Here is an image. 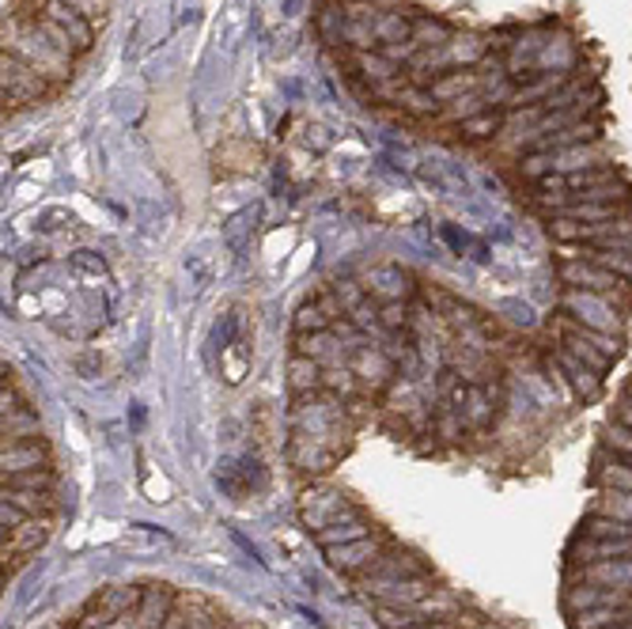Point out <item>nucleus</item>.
Returning <instances> with one entry per match:
<instances>
[{
  "instance_id": "5701e85b",
  "label": "nucleus",
  "mask_w": 632,
  "mask_h": 629,
  "mask_svg": "<svg viewBox=\"0 0 632 629\" xmlns=\"http://www.w3.org/2000/svg\"><path fill=\"white\" fill-rule=\"evenodd\" d=\"M4 490H34V493H50V490H53V471H50V466H39V471L4 474Z\"/></svg>"
},
{
  "instance_id": "7c9ffc66",
  "label": "nucleus",
  "mask_w": 632,
  "mask_h": 629,
  "mask_svg": "<svg viewBox=\"0 0 632 629\" xmlns=\"http://www.w3.org/2000/svg\"><path fill=\"white\" fill-rule=\"evenodd\" d=\"M186 629H224L209 610H186Z\"/></svg>"
},
{
  "instance_id": "f03ea898",
  "label": "nucleus",
  "mask_w": 632,
  "mask_h": 629,
  "mask_svg": "<svg viewBox=\"0 0 632 629\" xmlns=\"http://www.w3.org/2000/svg\"><path fill=\"white\" fill-rule=\"evenodd\" d=\"M356 504L348 501L342 490H329V485H315L299 497V520L307 523L310 534L334 528V523H345V520H356Z\"/></svg>"
},
{
  "instance_id": "1a4fd4ad",
  "label": "nucleus",
  "mask_w": 632,
  "mask_h": 629,
  "mask_svg": "<svg viewBox=\"0 0 632 629\" xmlns=\"http://www.w3.org/2000/svg\"><path fill=\"white\" fill-rule=\"evenodd\" d=\"M171 607H175L171 584H148L140 591V603L134 610L137 629H164V622L171 618Z\"/></svg>"
},
{
  "instance_id": "473e14b6",
  "label": "nucleus",
  "mask_w": 632,
  "mask_h": 629,
  "mask_svg": "<svg viewBox=\"0 0 632 629\" xmlns=\"http://www.w3.org/2000/svg\"><path fill=\"white\" fill-rule=\"evenodd\" d=\"M610 629H632V622H621V626H610Z\"/></svg>"
},
{
  "instance_id": "423d86ee",
  "label": "nucleus",
  "mask_w": 632,
  "mask_h": 629,
  "mask_svg": "<svg viewBox=\"0 0 632 629\" xmlns=\"http://www.w3.org/2000/svg\"><path fill=\"white\" fill-rule=\"evenodd\" d=\"M367 596H375V603H391V607H421L424 599L432 596V577H417V580H367Z\"/></svg>"
},
{
  "instance_id": "0eeeda50",
  "label": "nucleus",
  "mask_w": 632,
  "mask_h": 629,
  "mask_svg": "<svg viewBox=\"0 0 632 629\" xmlns=\"http://www.w3.org/2000/svg\"><path fill=\"white\" fill-rule=\"evenodd\" d=\"M569 584H599V588H625V591H632V558L594 561V566H572Z\"/></svg>"
},
{
  "instance_id": "412c9836",
  "label": "nucleus",
  "mask_w": 632,
  "mask_h": 629,
  "mask_svg": "<svg viewBox=\"0 0 632 629\" xmlns=\"http://www.w3.org/2000/svg\"><path fill=\"white\" fill-rule=\"evenodd\" d=\"M375 622L383 629H413L424 622L417 607H391V603H375Z\"/></svg>"
},
{
  "instance_id": "9d476101",
  "label": "nucleus",
  "mask_w": 632,
  "mask_h": 629,
  "mask_svg": "<svg viewBox=\"0 0 632 629\" xmlns=\"http://www.w3.org/2000/svg\"><path fill=\"white\" fill-rule=\"evenodd\" d=\"M409 274H405L402 266H375L372 274H367L364 288L372 299H379V304H391V299H409L413 285H409Z\"/></svg>"
},
{
  "instance_id": "7ed1b4c3",
  "label": "nucleus",
  "mask_w": 632,
  "mask_h": 629,
  "mask_svg": "<svg viewBox=\"0 0 632 629\" xmlns=\"http://www.w3.org/2000/svg\"><path fill=\"white\" fill-rule=\"evenodd\" d=\"M140 591L145 588H137V584H110V588H102L96 599H91L88 607H83V615H80V622L77 629H107V626H115L118 618H134V610L140 603Z\"/></svg>"
},
{
  "instance_id": "c756f323",
  "label": "nucleus",
  "mask_w": 632,
  "mask_h": 629,
  "mask_svg": "<svg viewBox=\"0 0 632 629\" xmlns=\"http://www.w3.org/2000/svg\"><path fill=\"white\" fill-rule=\"evenodd\" d=\"M477 626H481V618L462 626V615H458V622H455V618H424V622H417L413 629H477Z\"/></svg>"
},
{
  "instance_id": "39448f33",
  "label": "nucleus",
  "mask_w": 632,
  "mask_h": 629,
  "mask_svg": "<svg viewBox=\"0 0 632 629\" xmlns=\"http://www.w3.org/2000/svg\"><path fill=\"white\" fill-rule=\"evenodd\" d=\"M383 542L386 539L375 531L364 534V539H353V542H337V547H326V561H329V569L356 577V572H367L383 558Z\"/></svg>"
},
{
  "instance_id": "6ab92c4d",
  "label": "nucleus",
  "mask_w": 632,
  "mask_h": 629,
  "mask_svg": "<svg viewBox=\"0 0 632 629\" xmlns=\"http://www.w3.org/2000/svg\"><path fill=\"white\" fill-rule=\"evenodd\" d=\"M462 417H466L474 429H485L488 421H493V391H488V387H470V399H466Z\"/></svg>"
},
{
  "instance_id": "393cba45",
  "label": "nucleus",
  "mask_w": 632,
  "mask_h": 629,
  "mask_svg": "<svg viewBox=\"0 0 632 629\" xmlns=\"http://www.w3.org/2000/svg\"><path fill=\"white\" fill-rule=\"evenodd\" d=\"M409 323H413L409 299H391V304H379V331H409Z\"/></svg>"
},
{
  "instance_id": "b1692460",
  "label": "nucleus",
  "mask_w": 632,
  "mask_h": 629,
  "mask_svg": "<svg viewBox=\"0 0 632 629\" xmlns=\"http://www.w3.org/2000/svg\"><path fill=\"white\" fill-rule=\"evenodd\" d=\"M315 331H334V318L323 312L318 299H307L296 312V334H315Z\"/></svg>"
},
{
  "instance_id": "dca6fc26",
  "label": "nucleus",
  "mask_w": 632,
  "mask_h": 629,
  "mask_svg": "<svg viewBox=\"0 0 632 629\" xmlns=\"http://www.w3.org/2000/svg\"><path fill=\"white\" fill-rule=\"evenodd\" d=\"M398 107L409 110L413 118H432V115H440L443 102L432 96L428 88H421V83H405V88L398 91Z\"/></svg>"
},
{
  "instance_id": "2eb2a0df",
  "label": "nucleus",
  "mask_w": 632,
  "mask_h": 629,
  "mask_svg": "<svg viewBox=\"0 0 632 629\" xmlns=\"http://www.w3.org/2000/svg\"><path fill=\"white\" fill-rule=\"evenodd\" d=\"M474 88H477V72L474 69H466V72H443V77H436V80L428 83V91L440 102H455V99H462L466 91H474Z\"/></svg>"
},
{
  "instance_id": "4be33fe9",
  "label": "nucleus",
  "mask_w": 632,
  "mask_h": 629,
  "mask_svg": "<svg viewBox=\"0 0 632 629\" xmlns=\"http://www.w3.org/2000/svg\"><path fill=\"white\" fill-rule=\"evenodd\" d=\"M364 534H372L367 531V523L356 515V520H345V523H334V528H326V531H318L315 534V542L318 547H337V542H353V539H364Z\"/></svg>"
},
{
  "instance_id": "6e6552de",
  "label": "nucleus",
  "mask_w": 632,
  "mask_h": 629,
  "mask_svg": "<svg viewBox=\"0 0 632 629\" xmlns=\"http://www.w3.org/2000/svg\"><path fill=\"white\" fill-rule=\"evenodd\" d=\"M34 12H42V16H50L53 23H61L65 31L72 35V42L80 46V53L91 50V42H96V23L83 20L77 8H69L65 0H39V8H34Z\"/></svg>"
},
{
  "instance_id": "f3484780",
  "label": "nucleus",
  "mask_w": 632,
  "mask_h": 629,
  "mask_svg": "<svg viewBox=\"0 0 632 629\" xmlns=\"http://www.w3.org/2000/svg\"><path fill=\"white\" fill-rule=\"evenodd\" d=\"M46 539V523L34 528V520H27L23 528L4 531V558H20V553H31L34 547H42Z\"/></svg>"
},
{
  "instance_id": "ddd939ff",
  "label": "nucleus",
  "mask_w": 632,
  "mask_h": 629,
  "mask_svg": "<svg viewBox=\"0 0 632 629\" xmlns=\"http://www.w3.org/2000/svg\"><path fill=\"white\" fill-rule=\"evenodd\" d=\"M372 577L379 580H417V577H428V566L417 558V553H383L379 561L372 566Z\"/></svg>"
},
{
  "instance_id": "72a5a7b5",
  "label": "nucleus",
  "mask_w": 632,
  "mask_h": 629,
  "mask_svg": "<svg viewBox=\"0 0 632 629\" xmlns=\"http://www.w3.org/2000/svg\"><path fill=\"white\" fill-rule=\"evenodd\" d=\"M477 629H500V626H488V622H481Z\"/></svg>"
},
{
  "instance_id": "a878e982",
  "label": "nucleus",
  "mask_w": 632,
  "mask_h": 629,
  "mask_svg": "<svg viewBox=\"0 0 632 629\" xmlns=\"http://www.w3.org/2000/svg\"><path fill=\"white\" fill-rule=\"evenodd\" d=\"M500 126H504V118L500 115H477V118H462V137L466 140H488V137H496L500 134Z\"/></svg>"
},
{
  "instance_id": "9b49d317",
  "label": "nucleus",
  "mask_w": 632,
  "mask_h": 629,
  "mask_svg": "<svg viewBox=\"0 0 632 629\" xmlns=\"http://www.w3.org/2000/svg\"><path fill=\"white\" fill-rule=\"evenodd\" d=\"M0 466H4V474L39 471V466H50V452H46L42 436L20 440V444H4V452H0Z\"/></svg>"
},
{
  "instance_id": "20e7f679",
  "label": "nucleus",
  "mask_w": 632,
  "mask_h": 629,
  "mask_svg": "<svg viewBox=\"0 0 632 629\" xmlns=\"http://www.w3.org/2000/svg\"><path fill=\"white\" fill-rule=\"evenodd\" d=\"M0 72H4V107H31L50 96V80L16 53H4Z\"/></svg>"
},
{
  "instance_id": "a211bd4d",
  "label": "nucleus",
  "mask_w": 632,
  "mask_h": 629,
  "mask_svg": "<svg viewBox=\"0 0 632 629\" xmlns=\"http://www.w3.org/2000/svg\"><path fill=\"white\" fill-rule=\"evenodd\" d=\"M485 50H488V42L474 39V35H462V39L451 35V42L443 46V58H447V65H458V61L474 65V61L485 58Z\"/></svg>"
},
{
  "instance_id": "c85d7f7f",
  "label": "nucleus",
  "mask_w": 632,
  "mask_h": 629,
  "mask_svg": "<svg viewBox=\"0 0 632 629\" xmlns=\"http://www.w3.org/2000/svg\"><path fill=\"white\" fill-rule=\"evenodd\" d=\"M27 520H34L31 512H23V509H16V504H0V523H4V531H12V528H23Z\"/></svg>"
},
{
  "instance_id": "f8f14e48",
  "label": "nucleus",
  "mask_w": 632,
  "mask_h": 629,
  "mask_svg": "<svg viewBox=\"0 0 632 629\" xmlns=\"http://www.w3.org/2000/svg\"><path fill=\"white\" fill-rule=\"evenodd\" d=\"M353 372H356V380L367 383V387H386L394 375V361H391V353H383V350H356Z\"/></svg>"
},
{
  "instance_id": "cd10ccee",
  "label": "nucleus",
  "mask_w": 632,
  "mask_h": 629,
  "mask_svg": "<svg viewBox=\"0 0 632 629\" xmlns=\"http://www.w3.org/2000/svg\"><path fill=\"white\" fill-rule=\"evenodd\" d=\"M65 4L77 8L83 20H91V23H102V20H107V0H65Z\"/></svg>"
},
{
  "instance_id": "bb28decb",
  "label": "nucleus",
  "mask_w": 632,
  "mask_h": 629,
  "mask_svg": "<svg viewBox=\"0 0 632 629\" xmlns=\"http://www.w3.org/2000/svg\"><path fill=\"white\" fill-rule=\"evenodd\" d=\"M4 501L8 504H16V509H23V512H50L53 509V501H50V493H34V490H4Z\"/></svg>"
},
{
  "instance_id": "4468645a",
  "label": "nucleus",
  "mask_w": 632,
  "mask_h": 629,
  "mask_svg": "<svg viewBox=\"0 0 632 629\" xmlns=\"http://www.w3.org/2000/svg\"><path fill=\"white\" fill-rule=\"evenodd\" d=\"M323 364L315 356H304V353H292L288 361V387L292 394H315L323 391Z\"/></svg>"
},
{
  "instance_id": "aec40b11",
  "label": "nucleus",
  "mask_w": 632,
  "mask_h": 629,
  "mask_svg": "<svg viewBox=\"0 0 632 629\" xmlns=\"http://www.w3.org/2000/svg\"><path fill=\"white\" fill-rule=\"evenodd\" d=\"M345 23H348V16H345V8L337 4V8H323V12L315 16V31H318V39L323 42H345Z\"/></svg>"
},
{
  "instance_id": "f257e3e1",
  "label": "nucleus",
  "mask_w": 632,
  "mask_h": 629,
  "mask_svg": "<svg viewBox=\"0 0 632 629\" xmlns=\"http://www.w3.org/2000/svg\"><path fill=\"white\" fill-rule=\"evenodd\" d=\"M4 53L23 58L31 69H39L46 80H65L72 69V58L46 39L39 23H34V16H12V31L4 27Z\"/></svg>"
},
{
  "instance_id": "2f4dec72",
  "label": "nucleus",
  "mask_w": 632,
  "mask_h": 629,
  "mask_svg": "<svg viewBox=\"0 0 632 629\" xmlns=\"http://www.w3.org/2000/svg\"><path fill=\"white\" fill-rule=\"evenodd\" d=\"M72 262H77L80 269H96V274H102V269H107V266H102V258H96L91 250H77V255H72Z\"/></svg>"
}]
</instances>
